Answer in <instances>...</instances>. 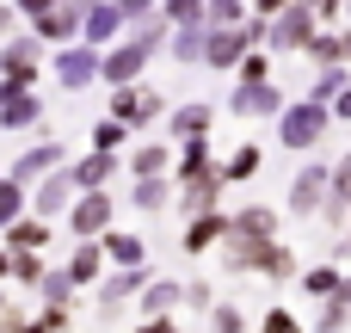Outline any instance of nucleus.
<instances>
[{"mask_svg": "<svg viewBox=\"0 0 351 333\" xmlns=\"http://www.w3.org/2000/svg\"><path fill=\"white\" fill-rule=\"evenodd\" d=\"M234 111H271V87H247V93H234Z\"/></svg>", "mask_w": 351, "mask_h": 333, "instance_id": "2", "label": "nucleus"}, {"mask_svg": "<svg viewBox=\"0 0 351 333\" xmlns=\"http://www.w3.org/2000/svg\"><path fill=\"white\" fill-rule=\"evenodd\" d=\"M241 43H247V31H241V37H234V31H222V37L210 43V56H216V62H234V56H241Z\"/></svg>", "mask_w": 351, "mask_h": 333, "instance_id": "4", "label": "nucleus"}, {"mask_svg": "<svg viewBox=\"0 0 351 333\" xmlns=\"http://www.w3.org/2000/svg\"><path fill=\"white\" fill-rule=\"evenodd\" d=\"M346 192H351V167H346Z\"/></svg>", "mask_w": 351, "mask_h": 333, "instance_id": "17", "label": "nucleus"}, {"mask_svg": "<svg viewBox=\"0 0 351 333\" xmlns=\"http://www.w3.org/2000/svg\"><path fill=\"white\" fill-rule=\"evenodd\" d=\"M241 235L265 241V235H271V210H247V216H241Z\"/></svg>", "mask_w": 351, "mask_h": 333, "instance_id": "5", "label": "nucleus"}, {"mask_svg": "<svg viewBox=\"0 0 351 333\" xmlns=\"http://www.w3.org/2000/svg\"><path fill=\"white\" fill-rule=\"evenodd\" d=\"M253 167H259V154H253V148H241V154H234V167H228V173H234V179H241V173H253Z\"/></svg>", "mask_w": 351, "mask_h": 333, "instance_id": "11", "label": "nucleus"}, {"mask_svg": "<svg viewBox=\"0 0 351 333\" xmlns=\"http://www.w3.org/2000/svg\"><path fill=\"white\" fill-rule=\"evenodd\" d=\"M86 74H93V56H68V62H62V80H74V87H80Z\"/></svg>", "mask_w": 351, "mask_h": 333, "instance_id": "7", "label": "nucleus"}, {"mask_svg": "<svg viewBox=\"0 0 351 333\" xmlns=\"http://www.w3.org/2000/svg\"><path fill=\"white\" fill-rule=\"evenodd\" d=\"M321 179H327V173H302V185H296V204H302V210L321 198Z\"/></svg>", "mask_w": 351, "mask_h": 333, "instance_id": "8", "label": "nucleus"}, {"mask_svg": "<svg viewBox=\"0 0 351 333\" xmlns=\"http://www.w3.org/2000/svg\"><path fill=\"white\" fill-rule=\"evenodd\" d=\"M142 333H173V328H167V321H154V328H142Z\"/></svg>", "mask_w": 351, "mask_h": 333, "instance_id": "15", "label": "nucleus"}, {"mask_svg": "<svg viewBox=\"0 0 351 333\" xmlns=\"http://www.w3.org/2000/svg\"><path fill=\"white\" fill-rule=\"evenodd\" d=\"M216 328H222V333H241V315H228V309H222V315H216Z\"/></svg>", "mask_w": 351, "mask_h": 333, "instance_id": "13", "label": "nucleus"}, {"mask_svg": "<svg viewBox=\"0 0 351 333\" xmlns=\"http://www.w3.org/2000/svg\"><path fill=\"white\" fill-rule=\"evenodd\" d=\"M204 124H210V111H204V105H191V111H179V130H185V136H197Z\"/></svg>", "mask_w": 351, "mask_h": 333, "instance_id": "9", "label": "nucleus"}, {"mask_svg": "<svg viewBox=\"0 0 351 333\" xmlns=\"http://www.w3.org/2000/svg\"><path fill=\"white\" fill-rule=\"evenodd\" d=\"M12 204H19V198H12V192H6V185H0V222H6V216H12Z\"/></svg>", "mask_w": 351, "mask_h": 333, "instance_id": "14", "label": "nucleus"}, {"mask_svg": "<svg viewBox=\"0 0 351 333\" xmlns=\"http://www.w3.org/2000/svg\"><path fill=\"white\" fill-rule=\"evenodd\" d=\"M321 136V111L315 105H302V111H290V124H284V142H296V148H308Z\"/></svg>", "mask_w": 351, "mask_h": 333, "instance_id": "1", "label": "nucleus"}, {"mask_svg": "<svg viewBox=\"0 0 351 333\" xmlns=\"http://www.w3.org/2000/svg\"><path fill=\"white\" fill-rule=\"evenodd\" d=\"M265 333H296V321H290V315H271V321H265Z\"/></svg>", "mask_w": 351, "mask_h": 333, "instance_id": "12", "label": "nucleus"}, {"mask_svg": "<svg viewBox=\"0 0 351 333\" xmlns=\"http://www.w3.org/2000/svg\"><path fill=\"white\" fill-rule=\"evenodd\" d=\"M105 216H111V210H105V198H93V204H80L74 229H86V235H93V229H105Z\"/></svg>", "mask_w": 351, "mask_h": 333, "instance_id": "3", "label": "nucleus"}, {"mask_svg": "<svg viewBox=\"0 0 351 333\" xmlns=\"http://www.w3.org/2000/svg\"><path fill=\"white\" fill-rule=\"evenodd\" d=\"M25 6H49V0H25Z\"/></svg>", "mask_w": 351, "mask_h": 333, "instance_id": "16", "label": "nucleus"}, {"mask_svg": "<svg viewBox=\"0 0 351 333\" xmlns=\"http://www.w3.org/2000/svg\"><path fill=\"white\" fill-rule=\"evenodd\" d=\"M302 31H308V19H302V12H290V19L278 25V43H302Z\"/></svg>", "mask_w": 351, "mask_h": 333, "instance_id": "6", "label": "nucleus"}, {"mask_svg": "<svg viewBox=\"0 0 351 333\" xmlns=\"http://www.w3.org/2000/svg\"><path fill=\"white\" fill-rule=\"evenodd\" d=\"M93 272H99V253H80V260H74V272H68V278H80V284H86V278H93Z\"/></svg>", "mask_w": 351, "mask_h": 333, "instance_id": "10", "label": "nucleus"}]
</instances>
